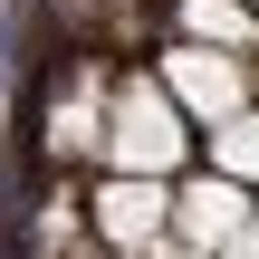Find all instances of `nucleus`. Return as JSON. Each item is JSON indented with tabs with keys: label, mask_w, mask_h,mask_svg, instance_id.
<instances>
[{
	"label": "nucleus",
	"mask_w": 259,
	"mask_h": 259,
	"mask_svg": "<svg viewBox=\"0 0 259 259\" xmlns=\"http://www.w3.org/2000/svg\"><path fill=\"white\" fill-rule=\"evenodd\" d=\"M106 173H192V115L163 96V77H106V144H96Z\"/></svg>",
	"instance_id": "nucleus-1"
},
{
	"label": "nucleus",
	"mask_w": 259,
	"mask_h": 259,
	"mask_svg": "<svg viewBox=\"0 0 259 259\" xmlns=\"http://www.w3.org/2000/svg\"><path fill=\"white\" fill-rule=\"evenodd\" d=\"M154 77H163V96L192 115V135H202V125H221V115H240V106H250V87H259V67H250V58L202 48V38H173Z\"/></svg>",
	"instance_id": "nucleus-2"
},
{
	"label": "nucleus",
	"mask_w": 259,
	"mask_h": 259,
	"mask_svg": "<svg viewBox=\"0 0 259 259\" xmlns=\"http://www.w3.org/2000/svg\"><path fill=\"white\" fill-rule=\"evenodd\" d=\"M87 231H96L106 250H154V240L173 231V183H154V173H106L96 202H87Z\"/></svg>",
	"instance_id": "nucleus-3"
},
{
	"label": "nucleus",
	"mask_w": 259,
	"mask_h": 259,
	"mask_svg": "<svg viewBox=\"0 0 259 259\" xmlns=\"http://www.w3.org/2000/svg\"><path fill=\"white\" fill-rule=\"evenodd\" d=\"M259 221V192L250 183H231V173H173V240H192V250H221V240H240Z\"/></svg>",
	"instance_id": "nucleus-4"
},
{
	"label": "nucleus",
	"mask_w": 259,
	"mask_h": 259,
	"mask_svg": "<svg viewBox=\"0 0 259 259\" xmlns=\"http://www.w3.org/2000/svg\"><path fill=\"white\" fill-rule=\"evenodd\" d=\"M96 144H106V77L87 67V77L48 106V154H58V163H87Z\"/></svg>",
	"instance_id": "nucleus-5"
},
{
	"label": "nucleus",
	"mask_w": 259,
	"mask_h": 259,
	"mask_svg": "<svg viewBox=\"0 0 259 259\" xmlns=\"http://www.w3.org/2000/svg\"><path fill=\"white\" fill-rule=\"evenodd\" d=\"M173 38H202V48L250 58V48H259V10H250V0H183V10H173Z\"/></svg>",
	"instance_id": "nucleus-6"
},
{
	"label": "nucleus",
	"mask_w": 259,
	"mask_h": 259,
	"mask_svg": "<svg viewBox=\"0 0 259 259\" xmlns=\"http://www.w3.org/2000/svg\"><path fill=\"white\" fill-rule=\"evenodd\" d=\"M202 144H211V173H231V183H250V192H259V106L202 125Z\"/></svg>",
	"instance_id": "nucleus-7"
},
{
	"label": "nucleus",
	"mask_w": 259,
	"mask_h": 259,
	"mask_svg": "<svg viewBox=\"0 0 259 259\" xmlns=\"http://www.w3.org/2000/svg\"><path fill=\"white\" fill-rule=\"evenodd\" d=\"M144 259H211V250H192V240H173V231H163V240H154Z\"/></svg>",
	"instance_id": "nucleus-8"
},
{
	"label": "nucleus",
	"mask_w": 259,
	"mask_h": 259,
	"mask_svg": "<svg viewBox=\"0 0 259 259\" xmlns=\"http://www.w3.org/2000/svg\"><path fill=\"white\" fill-rule=\"evenodd\" d=\"M211 259H259V221H250V231H240V240H221V250H211Z\"/></svg>",
	"instance_id": "nucleus-9"
},
{
	"label": "nucleus",
	"mask_w": 259,
	"mask_h": 259,
	"mask_svg": "<svg viewBox=\"0 0 259 259\" xmlns=\"http://www.w3.org/2000/svg\"><path fill=\"white\" fill-rule=\"evenodd\" d=\"M250 106H259V87H250Z\"/></svg>",
	"instance_id": "nucleus-10"
},
{
	"label": "nucleus",
	"mask_w": 259,
	"mask_h": 259,
	"mask_svg": "<svg viewBox=\"0 0 259 259\" xmlns=\"http://www.w3.org/2000/svg\"><path fill=\"white\" fill-rule=\"evenodd\" d=\"M250 10H259V0H250Z\"/></svg>",
	"instance_id": "nucleus-11"
}]
</instances>
